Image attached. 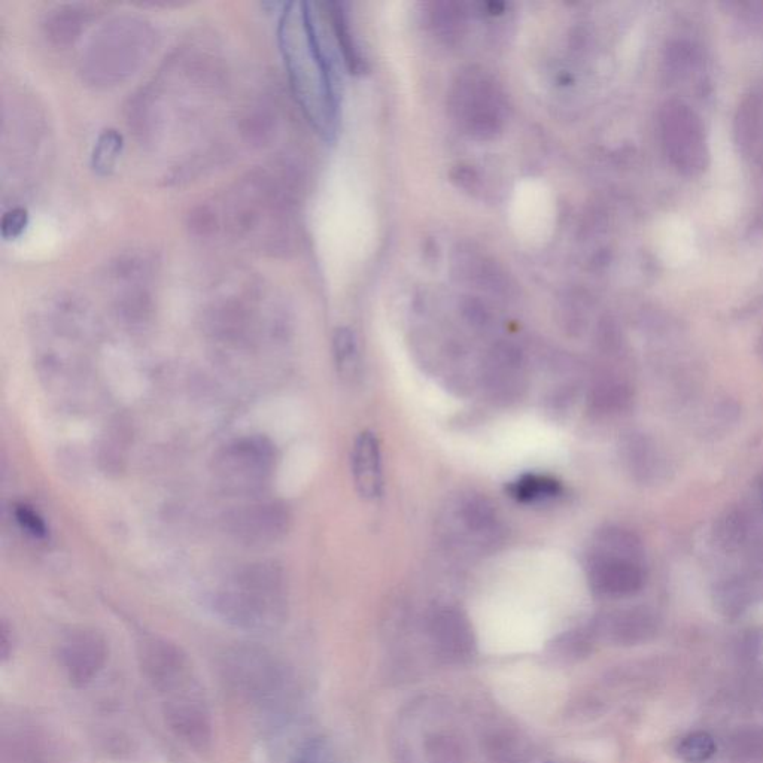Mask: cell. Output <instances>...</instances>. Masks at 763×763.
I'll return each instance as SVG.
<instances>
[{
	"label": "cell",
	"mask_w": 763,
	"mask_h": 763,
	"mask_svg": "<svg viewBox=\"0 0 763 763\" xmlns=\"http://www.w3.org/2000/svg\"><path fill=\"white\" fill-rule=\"evenodd\" d=\"M145 679L160 693L176 695L190 683L191 667L181 647L166 638L145 637L138 646Z\"/></svg>",
	"instance_id": "7c38bea8"
},
{
	"label": "cell",
	"mask_w": 763,
	"mask_h": 763,
	"mask_svg": "<svg viewBox=\"0 0 763 763\" xmlns=\"http://www.w3.org/2000/svg\"><path fill=\"white\" fill-rule=\"evenodd\" d=\"M632 394L625 382L616 378L600 379L589 391V412L597 416L617 415L628 409Z\"/></svg>",
	"instance_id": "cb8c5ba5"
},
{
	"label": "cell",
	"mask_w": 763,
	"mask_h": 763,
	"mask_svg": "<svg viewBox=\"0 0 763 763\" xmlns=\"http://www.w3.org/2000/svg\"><path fill=\"white\" fill-rule=\"evenodd\" d=\"M427 755L431 763H465L464 747L458 738L448 734L434 735L427 743Z\"/></svg>",
	"instance_id": "f1b7e54d"
},
{
	"label": "cell",
	"mask_w": 763,
	"mask_h": 763,
	"mask_svg": "<svg viewBox=\"0 0 763 763\" xmlns=\"http://www.w3.org/2000/svg\"><path fill=\"white\" fill-rule=\"evenodd\" d=\"M109 658L106 638L96 629L78 628L69 632L59 647V661L72 686L93 682Z\"/></svg>",
	"instance_id": "5bb4252c"
},
{
	"label": "cell",
	"mask_w": 763,
	"mask_h": 763,
	"mask_svg": "<svg viewBox=\"0 0 763 763\" xmlns=\"http://www.w3.org/2000/svg\"><path fill=\"white\" fill-rule=\"evenodd\" d=\"M586 573L598 597L617 600L638 594L646 583L643 543L626 528L604 527L592 538Z\"/></svg>",
	"instance_id": "5b68a950"
},
{
	"label": "cell",
	"mask_w": 763,
	"mask_h": 763,
	"mask_svg": "<svg viewBox=\"0 0 763 763\" xmlns=\"http://www.w3.org/2000/svg\"><path fill=\"white\" fill-rule=\"evenodd\" d=\"M749 518L743 510H729L717 522L716 538L726 552L740 549L749 538Z\"/></svg>",
	"instance_id": "83f0119b"
},
{
	"label": "cell",
	"mask_w": 763,
	"mask_h": 763,
	"mask_svg": "<svg viewBox=\"0 0 763 763\" xmlns=\"http://www.w3.org/2000/svg\"><path fill=\"white\" fill-rule=\"evenodd\" d=\"M680 758L689 763H702L713 758L716 753V741L708 732H693L680 743Z\"/></svg>",
	"instance_id": "f546056e"
},
{
	"label": "cell",
	"mask_w": 763,
	"mask_h": 763,
	"mask_svg": "<svg viewBox=\"0 0 763 763\" xmlns=\"http://www.w3.org/2000/svg\"><path fill=\"white\" fill-rule=\"evenodd\" d=\"M620 454L626 470L640 482H649L661 473V454L655 443L643 434H629L620 446Z\"/></svg>",
	"instance_id": "44dd1931"
},
{
	"label": "cell",
	"mask_w": 763,
	"mask_h": 763,
	"mask_svg": "<svg viewBox=\"0 0 763 763\" xmlns=\"http://www.w3.org/2000/svg\"><path fill=\"white\" fill-rule=\"evenodd\" d=\"M434 23L446 38L457 35L459 24H461V14L457 6L452 3H440L439 9L434 12Z\"/></svg>",
	"instance_id": "836d02e7"
},
{
	"label": "cell",
	"mask_w": 763,
	"mask_h": 763,
	"mask_svg": "<svg viewBox=\"0 0 763 763\" xmlns=\"http://www.w3.org/2000/svg\"><path fill=\"white\" fill-rule=\"evenodd\" d=\"M290 513L275 501L246 504L230 510L224 518V530L246 546H266L281 540L288 531Z\"/></svg>",
	"instance_id": "4fadbf2b"
},
{
	"label": "cell",
	"mask_w": 763,
	"mask_h": 763,
	"mask_svg": "<svg viewBox=\"0 0 763 763\" xmlns=\"http://www.w3.org/2000/svg\"><path fill=\"white\" fill-rule=\"evenodd\" d=\"M276 467V449L264 436H246L227 443L214 458L218 485L234 495L263 491Z\"/></svg>",
	"instance_id": "8992f818"
},
{
	"label": "cell",
	"mask_w": 763,
	"mask_h": 763,
	"mask_svg": "<svg viewBox=\"0 0 763 763\" xmlns=\"http://www.w3.org/2000/svg\"><path fill=\"white\" fill-rule=\"evenodd\" d=\"M291 763H336V759L324 740H312L297 750Z\"/></svg>",
	"instance_id": "d6a6232c"
},
{
	"label": "cell",
	"mask_w": 763,
	"mask_h": 763,
	"mask_svg": "<svg viewBox=\"0 0 763 763\" xmlns=\"http://www.w3.org/2000/svg\"><path fill=\"white\" fill-rule=\"evenodd\" d=\"M762 649L763 635L761 632L750 631L749 634L743 638L740 646H738V653H740L741 658L746 659V661H753V659L758 658Z\"/></svg>",
	"instance_id": "e575fe53"
},
{
	"label": "cell",
	"mask_w": 763,
	"mask_h": 763,
	"mask_svg": "<svg viewBox=\"0 0 763 763\" xmlns=\"http://www.w3.org/2000/svg\"><path fill=\"white\" fill-rule=\"evenodd\" d=\"M761 583V579L752 577V574L725 580L714 591L717 609L728 617L741 616L758 600L761 594Z\"/></svg>",
	"instance_id": "7402d4cb"
},
{
	"label": "cell",
	"mask_w": 763,
	"mask_h": 763,
	"mask_svg": "<svg viewBox=\"0 0 763 763\" xmlns=\"http://www.w3.org/2000/svg\"><path fill=\"white\" fill-rule=\"evenodd\" d=\"M507 492L521 504H544L561 498L564 485L547 474L527 473L510 482Z\"/></svg>",
	"instance_id": "603a6c76"
},
{
	"label": "cell",
	"mask_w": 763,
	"mask_h": 763,
	"mask_svg": "<svg viewBox=\"0 0 763 763\" xmlns=\"http://www.w3.org/2000/svg\"><path fill=\"white\" fill-rule=\"evenodd\" d=\"M94 11L87 5L79 3H66L51 9L45 15L44 27L45 36L51 44L57 47H68L85 32L88 24L93 21Z\"/></svg>",
	"instance_id": "ffe728a7"
},
{
	"label": "cell",
	"mask_w": 763,
	"mask_h": 763,
	"mask_svg": "<svg viewBox=\"0 0 763 763\" xmlns=\"http://www.w3.org/2000/svg\"><path fill=\"white\" fill-rule=\"evenodd\" d=\"M227 680L246 701L261 707H279L287 699V671L270 653L257 647H239L226 656Z\"/></svg>",
	"instance_id": "ba28073f"
},
{
	"label": "cell",
	"mask_w": 763,
	"mask_h": 763,
	"mask_svg": "<svg viewBox=\"0 0 763 763\" xmlns=\"http://www.w3.org/2000/svg\"><path fill=\"white\" fill-rule=\"evenodd\" d=\"M153 27L138 17H115L103 24L82 54L81 74L94 85H115L135 74L154 50Z\"/></svg>",
	"instance_id": "277c9868"
},
{
	"label": "cell",
	"mask_w": 763,
	"mask_h": 763,
	"mask_svg": "<svg viewBox=\"0 0 763 763\" xmlns=\"http://www.w3.org/2000/svg\"><path fill=\"white\" fill-rule=\"evenodd\" d=\"M12 647V634L9 632L8 625L5 622L2 623V632H0V653H2V659H8L9 653H11Z\"/></svg>",
	"instance_id": "74e56055"
},
{
	"label": "cell",
	"mask_w": 763,
	"mask_h": 763,
	"mask_svg": "<svg viewBox=\"0 0 763 763\" xmlns=\"http://www.w3.org/2000/svg\"><path fill=\"white\" fill-rule=\"evenodd\" d=\"M734 133L743 157L763 170V99L759 94L746 97L738 106Z\"/></svg>",
	"instance_id": "d6986e66"
},
{
	"label": "cell",
	"mask_w": 763,
	"mask_h": 763,
	"mask_svg": "<svg viewBox=\"0 0 763 763\" xmlns=\"http://www.w3.org/2000/svg\"><path fill=\"white\" fill-rule=\"evenodd\" d=\"M431 641L437 653L449 662H464L473 656L476 641L473 628L457 607H439L428 622Z\"/></svg>",
	"instance_id": "2e32d148"
},
{
	"label": "cell",
	"mask_w": 763,
	"mask_h": 763,
	"mask_svg": "<svg viewBox=\"0 0 763 763\" xmlns=\"http://www.w3.org/2000/svg\"><path fill=\"white\" fill-rule=\"evenodd\" d=\"M334 364L340 378L354 383L361 375L360 351L357 337L349 328H339L333 337Z\"/></svg>",
	"instance_id": "d4e9b609"
},
{
	"label": "cell",
	"mask_w": 763,
	"mask_h": 763,
	"mask_svg": "<svg viewBox=\"0 0 763 763\" xmlns=\"http://www.w3.org/2000/svg\"><path fill=\"white\" fill-rule=\"evenodd\" d=\"M728 758L732 763H763V728L743 726L729 737Z\"/></svg>",
	"instance_id": "4316f807"
},
{
	"label": "cell",
	"mask_w": 763,
	"mask_h": 763,
	"mask_svg": "<svg viewBox=\"0 0 763 763\" xmlns=\"http://www.w3.org/2000/svg\"><path fill=\"white\" fill-rule=\"evenodd\" d=\"M761 343H762V357H763V336H762Z\"/></svg>",
	"instance_id": "f35d334b"
},
{
	"label": "cell",
	"mask_w": 763,
	"mask_h": 763,
	"mask_svg": "<svg viewBox=\"0 0 763 763\" xmlns=\"http://www.w3.org/2000/svg\"><path fill=\"white\" fill-rule=\"evenodd\" d=\"M124 138L118 130L105 129L97 136L96 144L91 151V169L96 175L109 176L117 167L120 155L123 153Z\"/></svg>",
	"instance_id": "484cf974"
},
{
	"label": "cell",
	"mask_w": 763,
	"mask_h": 763,
	"mask_svg": "<svg viewBox=\"0 0 763 763\" xmlns=\"http://www.w3.org/2000/svg\"><path fill=\"white\" fill-rule=\"evenodd\" d=\"M352 477L355 488L364 500L381 497L383 488L382 454L378 437L363 431L352 448Z\"/></svg>",
	"instance_id": "ac0fdd59"
},
{
	"label": "cell",
	"mask_w": 763,
	"mask_h": 763,
	"mask_svg": "<svg viewBox=\"0 0 763 763\" xmlns=\"http://www.w3.org/2000/svg\"><path fill=\"white\" fill-rule=\"evenodd\" d=\"M662 148L674 169L685 176H698L710 163L707 133L701 117L680 100L664 103L659 112Z\"/></svg>",
	"instance_id": "52a82bcc"
},
{
	"label": "cell",
	"mask_w": 763,
	"mask_h": 763,
	"mask_svg": "<svg viewBox=\"0 0 763 763\" xmlns=\"http://www.w3.org/2000/svg\"><path fill=\"white\" fill-rule=\"evenodd\" d=\"M14 518L20 530L33 540L44 541L48 537L47 522L27 504H17L14 507Z\"/></svg>",
	"instance_id": "4dcf8cb0"
},
{
	"label": "cell",
	"mask_w": 763,
	"mask_h": 763,
	"mask_svg": "<svg viewBox=\"0 0 763 763\" xmlns=\"http://www.w3.org/2000/svg\"><path fill=\"white\" fill-rule=\"evenodd\" d=\"M206 205L212 236L223 231L234 242L273 255L287 254L296 239L290 196L266 170L248 173L220 202Z\"/></svg>",
	"instance_id": "7a4b0ae2"
},
{
	"label": "cell",
	"mask_w": 763,
	"mask_h": 763,
	"mask_svg": "<svg viewBox=\"0 0 763 763\" xmlns=\"http://www.w3.org/2000/svg\"><path fill=\"white\" fill-rule=\"evenodd\" d=\"M454 109L474 138L491 139L503 127V106L494 82L480 72L459 78L454 93Z\"/></svg>",
	"instance_id": "30bf717a"
},
{
	"label": "cell",
	"mask_w": 763,
	"mask_h": 763,
	"mask_svg": "<svg viewBox=\"0 0 763 763\" xmlns=\"http://www.w3.org/2000/svg\"><path fill=\"white\" fill-rule=\"evenodd\" d=\"M318 24L313 3H287L279 18L278 41L297 103L315 129L328 136L336 123V72Z\"/></svg>",
	"instance_id": "6da1fadb"
},
{
	"label": "cell",
	"mask_w": 763,
	"mask_h": 763,
	"mask_svg": "<svg viewBox=\"0 0 763 763\" xmlns=\"http://www.w3.org/2000/svg\"><path fill=\"white\" fill-rule=\"evenodd\" d=\"M658 617L646 607H634L604 614L592 626L594 635L607 638L611 643L632 646L650 640L658 631Z\"/></svg>",
	"instance_id": "e0dca14e"
},
{
	"label": "cell",
	"mask_w": 763,
	"mask_h": 763,
	"mask_svg": "<svg viewBox=\"0 0 763 763\" xmlns=\"http://www.w3.org/2000/svg\"><path fill=\"white\" fill-rule=\"evenodd\" d=\"M29 226V212L23 206H14L3 214L0 234L5 240L18 239Z\"/></svg>",
	"instance_id": "1f68e13d"
},
{
	"label": "cell",
	"mask_w": 763,
	"mask_h": 763,
	"mask_svg": "<svg viewBox=\"0 0 763 763\" xmlns=\"http://www.w3.org/2000/svg\"><path fill=\"white\" fill-rule=\"evenodd\" d=\"M479 376L489 400L504 406L521 400L528 388L527 361L510 343H498L486 354Z\"/></svg>",
	"instance_id": "8fae6325"
},
{
	"label": "cell",
	"mask_w": 763,
	"mask_h": 763,
	"mask_svg": "<svg viewBox=\"0 0 763 763\" xmlns=\"http://www.w3.org/2000/svg\"><path fill=\"white\" fill-rule=\"evenodd\" d=\"M212 610L229 625L248 631H269L287 614V583L275 562L240 565L211 591Z\"/></svg>",
	"instance_id": "3957f363"
},
{
	"label": "cell",
	"mask_w": 763,
	"mask_h": 763,
	"mask_svg": "<svg viewBox=\"0 0 763 763\" xmlns=\"http://www.w3.org/2000/svg\"><path fill=\"white\" fill-rule=\"evenodd\" d=\"M445 531L454 546L473 555L494 552L504 540V525L494 504L473 492L449 504Z\"/></svg>",
	"instance_id": "9c48e42d"
},
{
	"label": "cell",
	"mask_w": 763,
	"mask_h": 763,
	"mask_svg": "<svg viewBox=\"0 0 763 763\" xmlns=\"http://www.w3.org/2000/svg\"><path fill=\"white\" fill-rule=\"evenodd\" d=\"M167 728L179 741L196 750L206 752L214 737L211 713L205 702L193 693H176L163 708Z\"/></svg>",
	"instance_id": "9a60e30c"
},
{
	"label": "cell",
	"mask_w": 763,
	"mask_h": 763,
	"mask_svg": "<svg viewBox=\"0 0 763 763\" xmlns=\"http://www.w3.org/2000/svg\"><path fill=\"white\" fill-rule=\"evenodd\" d=\"M454 181L464 190H476L479 176L471 167H457L454 173Z\"/></svg>",
	"instance_id": "8d00e7d4"
},
{
	"label": "cell",
	"mask_w": 763,
	"mask_h": 763,
	"mask_svg": "<svg viewBox=\"0 0 763 763\" xmlns=\"http://www.w3.org/2000/svg\"><path fill=\"white\" fill-rule=\"evenodd\" d=\"M462 313H464L465 319L470 322L471 325L477 328L486 327L489 324V313L485 309V306L476 300H468L464 306H462Z\"/></svg>",
	"instance_id": "d590c367"
}]
</instances>
